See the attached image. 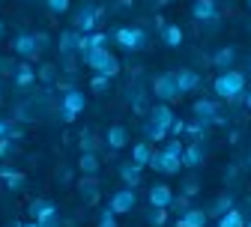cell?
<instances>
[{"mask_svg":"<svg viewBox=\"0 0 251 227\" xmlns=\"http://www.w3.org/2000/svg\"><path fill=\"white\" fill-rule=\"evenodd\" d=\"M245 87H248V81H245V75H242V72H236V69L218 72V78L212 81L215 96H218V99H225V102H230V105H239V102H242Z\"/></svg>","mask_w":251,"mask_h":227,"instance_id":"1","label":"cell"},{"mask_svg":"<svg viewBox=\"0 0 251 227\" xmlns=\"http://www.w3.org/2000/svg\"><path fill=\"white\" fill-rule=\"evenodd\" d=\"M84 63L96 72V75H105V78H117L120 75V60L108 51V48H93L90 54H84Z\"/></svg>","mask_w":251,"mask_h":227,"instance_id":"2","label":"cell"},{"mask_svg":"<svg viewBox=\"0 0 251 227\" xmlns=\"http://www.w3.org/2000/svg\"><path fill=\"white\" fill-rule=\"evenodd\" d=\"M111 39L126 51V54H138L147 48V30L144 27H117Z\"/></svg>","mask_w":251,"mask_h":227,"instance_id":"3","label":"cell"},{"mask_svg":"<svg viewBox=\"0 0 251 227\" xmlns=\"http://www.w3.org/2000/svg\"><path fill=\"white\" fill-rule=\"evenodd\" d=\"M84 108H87L84 90H78V87L63 90V99H60V120H63V123H75L78 114H84Z\"/></svg>","mask_w":251,"mask_h":227,"instance_id":"4","label":"cell"},{"mask_svg":"<svg viewBox=\"0 0 251 227\" xmlns=\"http://www.w3.org/2000/svg\"><path fill=\"white\" fill-rule=\"evenodd\" d=\"M152 96H155L159 102H165V105H174L176 99H182L179 84H176V75H174V72L155 75V78H152Z\"/></svg>","mask_w":251,"mask_h":227,"instance_id":"5","label":"cell"},{"mask_svg":"<svg viewBox=\"0 0 251 227\" xmlns=\"http://www.w3.org/2000/svg\"><path fill=\"white\" fill-rule=\"evenodd\" d=\"M105 18V9L96 6V3H81L78 12H75V30L78 33H96V27L102 24Z\"/></svg>","mask_w":251,"mask_h":227,"instance_id":"6","label":"cell"},{"mask_svg":"<svg viewBox=\"0 0 251 227\" xmlns=\"http://www.w3.org/2000/svg\"><path fill=\"white\" fill-rule=\"evenodd\" d=\"M150 168L155 174H165V177H176L182 171V158L179 155H171L168 150H152V161H150Z\"/></svg>","mask_w":251,"mask_h":227,"instance_id":"7","label":"cell"},{"mask_svg":"<svg viewBox=\"0 0 251 227\" xmlns=\"http://www.w3.org/2000/svg\"><path fill=\"white\" fill-rule=\"evenodd\" d=\"M135 206H138L135 188H117V191L111 194V201H108V209H111L114 215H129Z\"/></svg>","mask_w":251,"mask_h":227,"instance_id":"8","label":"cell"},{"mask_svg":"<svg viewBox=\"0 0 251 227\" xmlns=\"http://www.w3.org/2000/svg\"><path fill=\"white\" fill-rule=\"evenodd\" d=\"M192 117L201 120V123H206V126H225V117L218 114V105L212 99H198L192 105Z\"/></svg>","mask_w":251,"mask_h":227,"instance_id":"9","label":"cell"},{"mask_svg":"<svg viewBox=\"0 0 251 227\" xmlns=\"http://www.w3.org/2000/svg\"><path fill=\"white\" fill-rule=\"evenodd\" d=\"M192 18L201 21V24L218 27V6H215V0H195V3H192Z\"/></svg>","mask_w":251,"mask_h":227,"instance_id":"10","label":"cell"},{"mask_svg":"<svg viewBox=\"0 0 251 227\" xmlns=\"http://www.w3.org/2000/svg\"><path fill=\"white\" fill-rule=\"evenodd\" d=\"M12 54H18L21 60H36L39 57V48H36V39H33V33H21L12 39Z\"/></svg>","mask_w":251,"mask_h":227,"instance_id":"11","label":"cell"},{"mask_svg":"<svg viewBox=\"0 0 251 227\" xmlns=\"http://www.w3.org/2000/svg\"><path fill=\"white\" fill-rule=\"evenodd\" d=\"M57 212H60V206L51 198H33V201H30V206H27V215L33 218V221H45V218H51Z\"/></svg>","mask_w":251,"mask_h":227,"instance_id":"12","label":"cell"},{"mask_svg":"<svg viewBox=\"0 0 251 227\" xmlns=\"http://www.w3.org/2000/svg\"><path fill=\"white\" fill-rule=\"evenodd\" d=\"M147 201H150V206L171 209V201H174V188H171L168 182H155V185H150V191H147Z\"/></svg>","mask_w":251,"mask_h":227,"instance_id":"13","label":"cell"},{"mask_svg":"<svg viewBox=\"0 0 251 227\" xmlns=\"http://www.w3.org/2000/svg\"><path fill=\"white\" fill-rule=\"evenodd\" d=\"M203 165H206V147H203L201 141H192V144L182 150V168L198 171V168H203Z\"/></svg>","mask_w":251,"mask_h":227,"instance_id":"14","label":"cell"},{"mask_svg":"<svg viewBox=\"0 0 251 227\" xmlns=\"http://www.w3.org/2000/svg\"><path fill=\"white\" fill-rule=\"evenodd\" d=\"M75 188H78V198H81L84 206H96L99 203V179L96 177H84Z\"/></svg>","mask_w":251,"mask_h":227,"instance_id":"15","label":"cell"},{"mask_svg":"<svg viewBox=\"0 0 251 227\" xmlns=\"http://www.w3.org/2000/svg\"><path fill=\"white\" fill-rule=\"evenodd\" d=\"M78 39H81V33L75 27H66L63 33L57 36V51H60V57H72V54H78Z\"/></svg>","mask_w":251,"mask_h":227,"instance_id":"16","label":"cell"},{"mask_svg":"<svg viewBox=\"0 0 251 227\" xmlns=\"http://www.w3.org/2000/svg\"><path fill=\"white\" fill-rule=\"evenodd\" d=\"M105 147H108L111 152H117V150H123V147H129V128L120 126V123H114L108 132H105Z\"/></svg>","mask_w":251,"mask_h":227,"instance_id":"17","label":"cell"},{"mask_svg":"<svg viewBox=\"0 0 251 227\" xmlns=\"http://www.w3.org/2000/svg\"><path fill=\"white\" fill-rule=\"evenodd\" d=\"M12 84L18 90H30V87L36 84V66H30V60H21L18 69H15V75H12Z\"/></svg>","mask_w":251,"mask_h":227,"instance_id":"18","label":"cell"},{"mask_svg":"<svg viewBox=\"0 0 251 227\" xmlns=\"http://www.w3.org/2000/svg\"><path fill=\"white\" fill-rule=\"evenodd\" d=\"M174 75H176V84H179V93H182V96L201 90V84H203V78H201L195 69H188V66H185V69H176Z\"/></svg>","mask_w":251,"mask_h":227,"instance_id":"19","label":"cell"},{"mask_svg":"<svg viewBox=\"0 0 251 227\" xmlns=\"http://www.w3.org/2000/svg\"><path fill=\"white\" fill-rule=\"evenodd\" d=\"M117 174H120V179H123L126 188H138L144 182V171L135 165V161H123V165L117 168Z\"/></svg>","mask_w":251,"mask_h":227,"instance_id":"20","label":"cell"},{"mask_svg":"<svg viewBox=\"0 0 251 227\" xmlns=\"http://www.w3.org/2000/svg\"><path fill=\"white\" fill-rule=\"evenodd\" d=\"M147 120H152L155 126H162V128H171V123L176 120V114H174V108H171V105H165V102H155V105L150 108Z\"/></svg>","mask_w":251,"mask_h":227,"instance_id":"21","label":"cell"},{"mask_svg":"<svg viewBox=\"0 0 251 227\" xmlns=\"http://www.w3.org/2000/svg\"><path fill=\"white\" fill-rule=\"evenodd\" d=\"M209 224V215H206V209H185L179 218H176V227H206Z\"/></svg>","mask_w":251,"mask_h":227,"instance_id":"22","label":"cell"},{"mask_svg":"<svg viewBox=\"0 0 251 227\" xmlns=\"http://www.w3.org/2000/svg\"><path fill=\"white\" fill-rule=\"evenodd\" d=\"M233 63H236V48H233V45H225V48H218V51L212 54V66H215L218 72H227Z\"/></svg>","mask_w":251,"mask_h":227,"instance_id":"23","label":"cell"},{"mask_svg":"<svg viewBox=\"0 0 251 227\" xmlns=\"http://www.w3.org/2000/svg\"><path fill=\"white\" fill-rule=\"evenodd\" d=\"M78 171H81L84 177H99V171H102L99 152H81V158H78Z\"/></svg>","mask_w":251,"mask_h":227,"instance_id":"24","label":"cell"},{"mask_svg":"<svg viewBox=\"0 0 251 227\" xmlns=\"http://www.w3.org/2000/svg\"><path fill=\"white\" fill-rule=\"evenodd\" d=\"M36 81H42L51 90L60 81V66H57V63H39V66H36Z\"/></svg>","mask_w":251,"mask_h":227,"instance_id":"25","label":"cell"},{"mask_svg":"<svg viewBox=\"0 0 251 227\" xmlns=\"http://www.w3.org/2000/svg\"><path fill=\"white\" fill-rule=\"evenodd\" d=\"M159 33H162V42H165L168 48H179V45L185 42V33H182L179 24H165Z\"/></svg>","mask_w":251,"mask_h":227,"instance_id":"26","label":"cell"},{"mask_svg":"<svg viewBox=\"0 0 251 227\" xmlns=\"http://www.w3.org/2000/svg\"><path fill=\"white\" fill-rule=\"evenodd\" d=\"M132 161L144 171V168H150V161H152V147H150V141H138L135 147H132Z\"/></svg>","mask_w":251,"mask_h":227,"instance_id":"27","label":"cell"},{"mask_svg":"<svg viewBox=\"0 0 251 227\" xmlns=\"http://www.w3.org/2000/svg\"><path fill=\"white\" fill-rule=\"evenodd\" d=\"M141 132H144V141H150V144H162V141H168V128L155 126L152 120H144Z\"/></svg>","mask_w":251,"mask_h":227,"instance_id":"28","label":"cell"},{"mask_svg":"<svg viewBox=\"0 0 251 227\" xmlns=\"http://www.w3.org/2000/svg\"><path fill=\"white\" fill-rule=\"evenodd\" d=\"M132 93H129V105H132V111L138 114V117H144V114H150V105H147V93L144 90H138V87H129Z\"/></svg>","mask_w":251,"mask_h":227,"instance_id":"29","label":"cell"},{"mask_svg":"<svg viewBox=\"0 0 251 227\" xmlns=\"http://www.w3.org/2000/svg\"><path fill=\"white\" fill-rule=\"evenodd\" d=\"M206 132H209V126H206V123H201V120H195V117L185 123V135L192 138V141H201V144H203Z\"/></svg>","mask_w":251,"mask_h":227,"instance_id":"30","label":"cell"},{"mask_svg":"<svg viewBox=\"0 0 251 227\" xmlns=\"http://www.w3.org/2000/svg\"><path fill=\"white\" fill-rule=\"evenodd\" d=\"M227 209H233V198H230V194H218V198L212 201V206H209V212H206V215H215V218H222Z\"/></svg>","mask_w":251,"mask_h":227,"instance_id":"31","label":"cell"},{"mask_svg":"<svg viewBox=\"0 0 251 227\" xmlns=\"http://www.w3.org/2000/svg\"><path fill=\"white\" fill-rule=\"evenodd\" d=\"M218 227H245V215H242V209H227L222 218H218Z\"/></svg>","mask_w":251,"mask_h":227,"instance_id":"32","label":"cell"},{"mask_svg":"<svg viewBox=\"0 0 251 227\" xmlns=\"http://www.w3.org/2000/svg\"><path fill=\"white\" fill-rule=\"evenodd\" d=\"M78 147H81V152H99V138L93 135V128H84V132H81Z\"/></svg>","mask_w":251,"mask_h":227,"instance_id":"33","label":"cell"},{"mask_svg":"<svg viewBox=\"0 0 251 227\" xmlns=\"http://www.w3.org/2000/svg\"><path fill=\"white\" fill-rule=\"evenodd\" d=\"M168 215H171V209L152 206V209H147V224H150V227H165V224H168Z\"/></svg>","mask_w":251,"mask_h":227,"instance_id":"34","label":"cell"},{"mask_svg":"<svg viewBox=\"0 0 251 227\" xmlns=\"http://www.w3.org/2000/svg\"><path fill=\"white\" fill-rule=\"evenodd\" d=\"M90 90L96 93V96H105V93L111 90V78H105V75H96V72H93V78H90Z\"/></svg>","mask_w":251,"mask_h":227,"instance_id":"35","label":"cell"},{"mask_svg":"<svg viewBox=\"0 0 251 227\" xmlns=\"http://www.w3.org/2000/svg\"><path fill=\"white\" fill-rule=\"evenodd\" d=\"M15 150H18V144H15L12 138H0V161L12 158V155H15Z\"/></svg>","mask_w":251,"mask_h":227,"instance_id":"36","label":"cell"},{"mask_svg":"<svg viewBox=\"0 0 251 227\" xmlns=\"http://www.w3.org/2000/svg\"><path fill=\"white\" fill-rule=\"evenodd\" d=\"M45 6H48L51 15H63V12H69L72 0H45Z\"/></svg>","mask_w":251,"mask_h":227,"instance_id":"37","label":"cell"},{"mask_svg":"<svg viewBox=\"0 0 251 227\" xmlns=\"http://www.w3.org/2000/svg\"><path fill=\"white\" fill-rule=\"evenodd\" d=\"M24 182H27V177H24L21 171H12V174L6 177V188H9V191H21Z\"/></svg>","mask_w":251,"mask_h":227,"instance_id":"38","label":"cell"},{"mask_svg":"<svg viewBox=\"0 0 251 227\" xmlns=\"http://www.w3.org/2000/svg\"><path fill=\"white\" fill-rule=\"evenodd\" d=\"M96 227H120V224H117V215H114V212L105 206V209L99 212V221H96Z\"/></svg>","mask_w":251,"mask_h":227,"instance_id":"39","label":"cell"},{"mask_svg":"<svg viewBox=\"0 0 251 227\" xmlns=\"http://www.w3.org/2000/svg\"><path fill=\"white\" fill-rule=\"evenodd\" d=\"M198 191H201V179H198V177H188V179L182 182V194H185V198H195Z\"/></svg>","mask_w":251,"mask_h":227,"instance_id":"40","label":"cell"},{"mask_svg":"<svg viewBox=\"0 0 251 227\" xmlns=\"http://www.w3.org/2000/svg\"><path fill=\"white\" fill-rule=\"evenodd\" d=\"M162 150H168V152H171V155H179V158H182V150H185V144H182V141H179V138H168V141H165V147H162Z\"/></svg>","mask_w":251,"mask_h":227,"instance_id":"41","label":"cell"},{"mask_svg":"<svg viewBox=\"0 0 251 227\" xmlns=\"http://www.w3.org/2000/svg\"><path fill=\"white\" fill-rule=\"evenodd\" d=\"M171 209L182 215L185 209H192V206H188V198H185V194H174V201H171Z\"/></svg>","mask_w":251,"mask_h":227,"instance_id":"42","label":"cell"},{"mask_svg":"<svg viewBox=\"0 0 251 227\" xmlns=\"http://www.w3.org/2000/svg\"><path fill=\"white\" fill-rule=\"evenodd\" d=\"M33 39H36V48H39V54L51 48V36H48V33H42V30H36V33H33Z\"/></svg>","mask_w":251,"mask_h":227,"instance_id":"43","label":"cell"},{"mask_svg":"<svg viewBox=\"0 0 251 227\" xmlns=\"http://www.w3.org/2000/svg\"><path fill=\"white\" fill-rule=\"evenodd\" d=\"M182 132H185V120H179V117H176V120L171 123V128H168V138H179Z\"/></svg>","mask_w":251,"mask_h":227,"instance_id":"44","label":"cell"},{"mask_svg":"<svg viewBox=\"0 0 251 227\" xmlns=\"http://www.w3.org/2000/svg\"><path fill=\"white\" fill-rule=\"evenodd\" d=\"M57 179H60V182H69V179H72V171H69V168H60V171H57Z\"/></svg>","mask_w":251,"mask_h":227,"instance_id":"45","label":"cell"},{"mask_svg":"<svg viewBox=\"0 0 251 227\" xmlns=\"http://www.w3.org/2000/svg\"><path fill=\"white\" fill-rule=\"evenodd\" d=\"M9 128H12V123L0 117V138H6V135H9Z\"/></svg>","mask_w":251,"mask_h":227,"instance_id":"46","label":"cell"},{"mask_svg":"<svg viewBox=\"0 0 251 227\" xmlns=\"http://www.w3.org/2000/svg\"><path fill=\"white\" fill-rule=\"evenodd\" d=\"M242 105L251 111V87H245V96H242Z\"/></svg>","mask_w":251,"mask_h":227,"instance_id":"47","label":"cell"},{"mask_svg":"<svg viewBox=\"0 0 251 227\" xmlns=\"http://www.w3.org/2000/svg\"><path fill=\"white\" fill-rule=\"evenodd\" d=\"M12 171H15V168H9V165H0V177H3V179H6Z\"/></svg>","mask_w":251,"mask_h":227,"instance_id":"48","label":"cell"},{"mask_svg":"<svg viewBox=\"0 0 251 227\" xmlns=\"http://www.w3.org/2000/svg\"><path fill=\"white\" fill-rule=\"evenodd\" d=\"M155 6H168V3H174V0H152Z\"/></svg>","mask_w":251,"mask_h":227,"instance_id":"49","label":"cell"},{"mask_svg":"<svg viewBox=\"0 0 251 227\" xmlns=\"http://www.w3.org/2000/svg\"><path fill=\"white\" fill-rule=\"evenodd\" d=\"M3 36H6V24H3V21H0V39H3Z\"/></svg>","mask_w":251,"mask_h":227,"instance_id":"50","label":"cell"},{"mask_svg":"<svg viewBox=\"0 0 251 227\" xmlns=\"http://www.w3.org/2000/svg\"><path fill=\"white\" fill-rule=\"evenodd\" d=\"M21 227H42L39 221H27V224H21Z\"/></svg>","mask_w":251,"mask_h":227,"instance_id":"51","label":"cell"},{"mask_svg":"<svg viewBox=\"0 0 251 227\" xmlns=\"http://www.w3.org/2000/svg\"><path fill=\"white\" fill-rule=\"evenodd\" d=\"M245 227H251V218H248V221H245Z\"/></svg>","mask_w":251,"mask_h":227,"instance_id":"52","label":"cell"},{"mask_svg":"<svg viewBox=\"0 0 251 227\" xmlns=\"http://www.w3.org/2000/svg\"><path fill=\"white\" fill-rule=\"evenodd\" d=\"M248 66H251V54H248Z\"/></svg>","mask_w":251,"mask_h":227,"instance_id":"53","label":"cell"},{"mask_svg":"<svg viewBox=\"0 0 251 227\" xmlns=\"http://www.w3.org/2000/svg\"><path fill=\"white\" fill-rule=\"evenodd\" d=\"M0 93H3V84H0Z\"/></svg>","mask_w":251,"mask_h":227,"instance_id":"54","label":"cell"},{"mask_svg":"<svg viewBox=\"0 0 251 227\" xmlns=\"http://www.w3.org/2000/svg\"><path fill=\"white\" fill-rule=\"evenodd\" d=\"M248 9H251V0H248Z\"/></svg>","mask_w":251,"mask_h":227,"instance_id":"55","label":"cell"},{"mask_svg":"<svg viewBox=\"0 0 251 227\" xmlns=\"http://www.w3.org/2000/svg\"><path fill=\"white\" fill-rule=\"evenodd\" d=\"M248 165H251V155H248Z\"/></svg>","mask_w":251,"mask_h":227,"instance_id":"56","label":"cell"},{"mask_svg":"<svg viewBox=\"0 0 251 227\" xmlns=\"http://www.w3.org/2000/svg\"><path fill=\"white\" fill-rule=\"evenodd\" d=\"M6 227H12V224H6Z\"/></svg>","mask_w":251,"mask_h":227,"instance_id":"57","label":"cell"}]
</instances>
